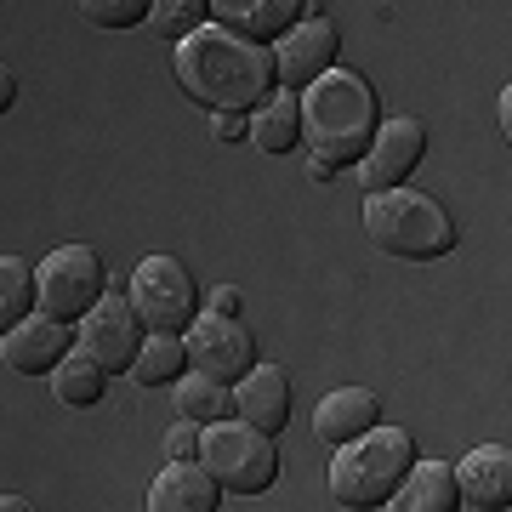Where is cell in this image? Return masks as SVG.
Listing matches in <instances>:
<instances>
[{
  "label": "cell",
  "instance_id": "30bf717a",
  "mask_svg": "<svg viewBox=\"0 0 512 512\" xmlns=\"http://www.w3.org/2000/svg\"><path fill=\"white\" fill-rule=\"evenodd\" d=\"M336 52H342V35H336V23L308 12V18L296 23L291 35L274 46V74L285 92H308L313 80H325L336 69Z\"/></svg>",
  "mask_w": 512,
  "mask_h": 512
},
{
  "label": "cell",
  "instance_id": "5b68a950",
  "mask_svg": "<svg viewBox=\"0 0 512 512\" xmlns=\"http://www.w3.org/2000/svg\"><path fill=\"white\" fill-rule=\"evenodd\" d=\"M200 467L217 478L228 495H268L279 484V450L268 433H256L245 421H217L200 427Z\"/></svg>",
  "mask_w": 512,
  "mask_h": 512
},
{
  "label": "cell",
  "instance_id": "277c9868",
  "mask_svg": "<svg viewBox=\"0 0 512 512\" xmlns=\"http://www.w3.org/2000/svg\"><path fill=\"white\" fill-rule=\"evenodd\" d=\"M365 239L382 256L433 262L456 251V217L421 188H387V194H365Z\"/></svg>",
  "mask_w": 512,
  "mask_h": 512
},
{
  "label": "cell",
  "instance_id": "9c48e42d",
  "mask_svg": "<svg viewBox=\"0 0 512 512\" xmlns=\"http://www.w3.org/2000/svg\"><path fill=\"white\" fill-rule=\"evenodd\" d=\"M74 336H80V353H86L103 376H126V370L137 365L143 342H148L126 296H103V302L74 325Z\"/></svg>",
  "mask_w": 512,
  "mask_h": 512
},
{
  "label": "cell",
  "instance_id": "4fadbf2b",
  "mask_svg": "<svg viewBox=\"0 0 512 512\" xmlns=\"http://www.w3.org/2000/svg\"><path fill=\"white\" fill-rule=\"evenodd\" d=\"M308 12H313L308 0H228V6H211L217 29L251 40V46H279Z\"/></svg>",
  "mask_w": 512,
  "mask_h": 512
},
{
  "label": "cell",
  "instance_id": "8fae6325",
  "mask_svg": "<svg viewBox=\"0 0 512 512\" xmlns=\"http://www.w3.org/2000/svg\"><path fill=\"white\" fill-rule=\"evenodd\" d=\"M421 154H427V126L421 120H387V126H376V137H370L365 160H359V177H365V194H387V188H404L410 183V171L421 165Z\"/></svg>",
  "mask_w": 512,
  "mask_h": 512
},
{
  "label": "cell",
  "instance_id": "f546056e",
  "mask_svg": "<svg viewBox=\"0 0 512 512\" xmlns=\"http://www.w3.org/2000/svg\"><path fill=\"white\" fill-rule=\"evenodd\" d=\"M495 120H501V137H512V92L495 97Z\"/></svg>",
  "mask_w": 512,
  "mask_h": 512
},
{
  "label": "cell",
  "instance_id": "f1b7e54d",
  "mask_svg": "<svg viewBox=\"0 0 512 512\" xmlns=\"http://www.w3.org/2000/svg\"><path fill=\"white\" fill-rule=\"evenodd\" d=\"M12 103H18V74H12L6 63H0V114L12 109Z\"/></svg>",
  "mask_w": 512,
  "mask_h": 512
},
{
  "label": "cell",
  "instance_id": "4dcf8cb0",
  "mask_svg": "<svg viewBox=\"0 0 512 512\" xmlns=\"http://www.w3.org/2000/svg\"><path fill=\"white\" fill-rule=\"evenodd\" d=\"M0 512H35V507H29L23 495H0Z\"/></svg>",
  "mask_w": 512,
  "mask_h": 512
},
{
  "label": "cell",
  "instance_id": "6da1fadb",
  "mask_svg": "<svg viewBox=\"0 0 512 512\" xmlns=\"http://www.w3.org/2000/svg\"><path fill=\"white\" fill-rule=\"evenodd\" d=\"M177 80H183V92L194 97V103H205L211 114H256L279 92L274 52L228 35L217 23H205L194 40L177 46Z\"/></svg>",
  "mask_w": 512,
  "mask_h": 512
},
{
  "label": "cell",
  "instance_id": "8992f818",
  "mask_svg": "<svg viewBox=\"0 0 512 512\" xmlns=\"http://www.w3.org/2000/svg\"><path fill=\"white\" fill-rule=\"evenodd\" d=\"M103 296H109V268H103V256L92 245H57L35 268V313H46V319L74 325Z\"/></svg>",
  "mask_w": 512,
  "mask_h": 512
},
{
  "label": "cell",
  "instance_id": "e0dca14e",
  "mask_svg": "<svg viewBox=\"0 0 512 512\" xmlns=\"http://www.w3.org/2000/svg\"><path fill=\"white\" fill-rule=\"evenodd\" d=\"M222 490L200 461H171L154 484H148V512H217Z\"/></svg>",
  "mask_w": 512,
  "mask_h": 512
},
{
  "label": "cell",
  "instance_id": "3957f363",
  "mask_svg": "<svg viewBox=\"0 0 512 512\" xmlns=\"http://www.w3.org/2000/svg\"><path fill=\"white\" fill-rule=\"evenodd\" d=\"M410 467H416V439L404 427H370L330 461V501L348 512H376L393 501Z\"/></svg>",
  "mask_w": 512,
  "mask_h": 512
},
{
  "label": "cell",
  "instance_id": "83f0119b",
  "mask_svg": "<svg viewBox=\"0 0 512 512\" xmlns=\"http://www.w3.org/2000/svg\"><path fill=\"white\" fill-rule=\"evenodd\" d=\"M211 313H217V319H239V291L234 285H217V291H211Z\"/></svg>",
  "mask_w": 512,
  "mask_h": 512
},
{
  "label": "cell",
  "instance_id": "ffe728a7",
  "mask_svg": "<svg viewBox=\"0 0 512 512\" xmlns=\"http://www.w3.org/2000/svg\"><path fill=\"white\" fill-rule=\"evenodd\" d=\"M177 421H194V427H217V421H234V387L211 382V376H177Z\"/></svg>",
  "mask_w": 512,
  "mask_h": 512
},
{
  "label": "cell",
  "instance_id": "603a6c76",
  "mask_svg": "<svg viewBox=\"0 0 512 512\" xmlns=\"http://www.w3.org/2000/svg\"><path fill=\"white\" fill-rule=\"evenodd\" d=\"M183 370H188L183 336H148L143 353H137V365H131V376H137L143 387H177Z\"/></svg>",
  "mask_w": 512,
  "mask_h": 512
},
{
  "label": "cell",
  "instance_id": "52a82bcc",
  "mask_svg": "<svg viewBox=\"0 0 512 512\" xmlns=\"http://www.w3.org/2000/svg\"><path fill=\"white\" fill-rule=\"evenodd\" d=\"M131 313H137V325L154 330V336H177L200 319V291H194V279L177 256H143L137 268H131Z\"/></svg>",
  "mask_w": 512,
  "mask_h": 512
},
{
  "label": "cell",
  "instance_id": "ba28073f",
  "mask_svg": "<svg viewBox=\"0 0 512 512\" xmlns=\"http://www.w3.org/2000/svg\"><path fill=\"white\" fill-rule=\"evenodd\" d=\"M183 353H188V370L194 376H211L222 387L239 382V376H251V365H256L251 330L239 325V319H217V313H200L183 330Z\"/></svg>",
  "mask_w": 512,
  "mask_h": 512
},
{
  "label": "cell",
  "instance_id": "4316f807",
  "mask_svg": "<svg viewBox=\"0 0 512 512\" xmlns=\"http://www.w3.org/2000/svg\"><path fill=\"white\" fill-rule=\"evenodd\" d=\"M211 131H217V143H239V137H251V114H211Z\"/></svg>",
  "mask_w": 512,
  "mask_h": 512
},
{
  "label": "cell",
  "instance_id": "d4e9b609",
  "mask_svg": "<svg viewBox=\"0 0 512 512\" xmlns=\"http://www.w3.org/2000/svg\"><path fill=\"white\" fill-rule=\"evenodd\" d=\"M80 18L92 29H137V23H148V6L143 0H86Z\"/></svg>",
  "mask_w": 512,
  "mask_h": 512
},
{
  "label": "cell",
  "instance_id": "5bb4252c",
  "mask_svg": "<svg viewBox=\"0 0 512 512\" xmlns=\"http://www.w3.org/2000/svg\"><path fill=\"white\" fill-rule=\"evenodd\" d=\"M234 421L279 439V427L291 421V376L279 365H251V376H239L234 387Z\"/></svg>",
  "mask_w": 512,
  "mask_h": 512
},
{
  "label": "cell",
  "instance_id": "ac0fdd59",
  "mask_svg": "<svg viewBox=\"0 0 512 512\" xmlns=\"http://www.w3.org/2000/svg\"><path fill=\"white\" fill-rule=\"evenodd\" d=\"M461 495H456V473H450V461H416L404 484L393 490L387 512H456Z\"/></svg>",
  "mask_w": 512,
  "mask_h": 512
},
{
  "label": "cell",
  "instance_id": "d6986e66",
  "mask_svg": "<svg viewBox=\"0 0 512 512\" xmlns=\"http://www.w3.org/2000/svg\"><path fill=\"white\" fill-rule=\"evenodd\" d=\"M251 143L262 154H291L302 143V103L291 92H274L262 109L251 114Z\"/></svg>",
  "mask_w": 512,
  "mask_h": 512
},
{
  "label": "cell",
  "instance_id": "2e32d148",
  "mask_svg": "<svg viewBox=\"0 0 512 512\" xmlns=\"http://www.w3.org/2000/svg\"><path fill=\"white\" fill-rule=\"evenodd\" d=\"M370 427H382V399L370 393V387H336V393H325L319 399V410H313V433L325 444H353L359 433H370Z\"/></svg>",
  "mask_w": 512,
  "mask_h": 512
},
{
  "label": "cell",
  "instance_id": "484cf974",
  "mask_svg": "<svg viewBox=\"0 0 512 512\" xmlns=\"http://www.w3.org/2000/svg\"><path fill=\"white\" fill-rule=\"evenodd\" d=\"M165 456L171 461H200V427H194V421H177V427L165 433Z\"/></svg>",
  "mask_w": 512,
  "mask_h": 512
},
{
  "label": "cell",
  "instance_id": "7c38bea8",
  "mask_svg": "<svg viewBox=\"0 0 512 512\" xmlns=\"http://www.w3.org/2000/svg\"><path fill=\"white\" fill-rule=\"evenodd\" d=\"M69 353H74V325L46 319V313H29L18 330L0 336V359L18 370V376H52Z\"/></svg>",
  "mask_w": 512,
  "mask_h": 512
},
{
  "label": "cell",
  "instance_id": "cb8c5ba5",
  "mask_svg": "<svg viewBox=\"0 0 512 512\" xmlns=\"http://www.w3.org/2000/svg\"><path fill=\"white\" fill-rule=\"evenodd\" d=\"M205 23H211V6L205 0H160V6H148V29L160 40H171V46L194 40Z\"/></svg>",
  "mask_w": 512,
  "mask_h": 512
},
{
  "label": "cell",
  "instance_id": "7a4b0ae2",
  "mask_svg": "<svg viewBox=\"0 0 512 512\" xmlns=\"http://www.w3.org/2000/svg\"><path fill=\"white\" fill-rule=\"evenodd\" d=\"M296 103H302L308 171H330V177H336V171H348V165L365 160L370 137L382 126L370 80H359V74H348V69H330L325 80H313Z\"/></svg>",
  "mask_w": 512,
  "mask_h": 512
},
{
  "label": "cell",
  "instance_id": "44dd1931",
  "mask_svg": "<svg viewBox=\"0 0 512 512\" xmlns=\"http://www.w3.org/2000/svg\"><path fill=\"white\" fill-rule=\"evenodd\" d=\"M103 387H109V376H103L86 353H69V359L52 370V393H57V404H69V410H92V404L103 399Z\"/></svg>",
  "mask_w": 512,
  "mask_h": 512
},
{
  "label": "cell",
  "instance_id": "7402d4cb",
  "mask_svg": "<svg viewBox=\"0 0 512 512\" xmlns=\"http://www.w3.org/2000/svg\"><path fill=\"white\" fill-rule=\"evenodd\" d=\"M35 313V268L23 256H0V336Z\"/></svg>",
  "mask_w": 512,
  "mask_h": 512
},
{
  "label": "cell",
  "instance_id": "9a60e30c",
  "mask_svg": "<svg viewBox=\"0 0 512 512\" xmlns=\"http://www.w3.org/2000/svg\"><path fill=\"white\" fill-rule=\"evenodd\" d=\"M456 495L478 512H507L512 507V456L507 444H478L473 456H461L456 467Z\"/></svg>",
  "mask_w": 512,
  "mask_h": 512
}]
</instances>
